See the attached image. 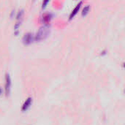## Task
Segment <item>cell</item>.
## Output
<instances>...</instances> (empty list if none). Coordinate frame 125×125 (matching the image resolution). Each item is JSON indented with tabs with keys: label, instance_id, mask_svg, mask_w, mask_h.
Wrapping results in <instances>:
<instances>
[{
	"label": "cell",
	"instance_id": "1",
	"mask_svg": "<svg viewBox=\"0 0 125 125\" xmlns=\"http://www.w3.org/2000/svg\"><path fill=\"white\" fill-rule=\"evenodd\" d=\"M49 28L48 26H42L40 30L38 31V32L37 33L36 35V40H42L46 38L49 35Z\"/></svg>",
	"mask_w": 125,
	"mask_h": 125
},
{
	"label": "cell",
	"instance_id": "2",
	"mask_svg": "<svg viewBox=\"0 0 125 125\" xmlns=\"http://www.w3.org/2000/svg\"><path fill=\"white\" fill-rule=\"evenodd\" d=\"M32 35L31 33L26 34L24 37V39H23L24 42L26 43V44H29L30 42H32Z\"/></svg>",
	"mask_w": 125,
	"mask_h": 125
},
{
	"label": "cell",
	"instance_id": "3",
	"mask_svg": "<svg viewBox=\"0 0 125 125\" xmlns=\"http://www.w3.org/2000/svg\"><path fill=\"white\" fill-rule=\"evenodd\" d=\"M10 76L9 75H7L6 76V93L8 94L10 92Z\"/></svg>",
	"mask_w": 125,
	"mask_h": 125
},
{
	"label": "cell",
	"instance_id": "4",
	"mask_svg": "<svg viewBox=\"0 0 125 125\" xmlns=\"http://www.w3.org/2000/svg\"><path fill=\"white\" fill-rule=\"evenodd\" d=\"M31 102H32V99L31 98H28L27 100L25 102V103L24 104L23 107H22V111H26L27 109L29 107L30 105H31Z\"/></svg>",
	"mask_w": 125,
	"mask_h": 125
},
{
	"label": "cell",
	"instance_id": "5",
	"mask_svg": "<svg viewBox=\"0 0 125 125\" xmlns=\"http://www.w3.org/2000/svg\"><path fill=\"white\" fill-rule=\"evenodd\" d=\"M80 5H81V3L79 4V5H77V7L75 8V10H74L73 12H72V13L71 14V15H70V18H72V17H73V16H74V15H75V14L77 12L76 11H77V10H78V9H79V7H80Z\"/></svg>",
	"mask_w": 125,
	"mask_h": 125
},
{
	"label": "cell",
	"instance_id": "6",
	"mask_svg": "<svg viewBox=\"0 0 125 125\" xmlns=\"http://www.w3.org/2000/svg\"><path fill=\"white\" fill-rule=\"evenodd\" d=\"M89 7L87 5L85 8H83V12H82V14L83 15H86L87 12H88V11H89Z\"/></svg>",
	"mask_w": 125,
	"mask_h": 125
}]
</instances>
